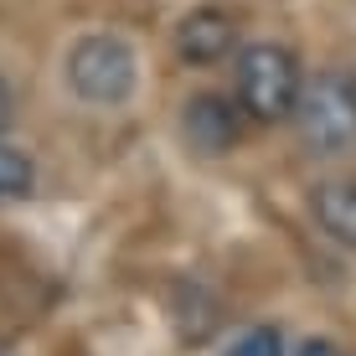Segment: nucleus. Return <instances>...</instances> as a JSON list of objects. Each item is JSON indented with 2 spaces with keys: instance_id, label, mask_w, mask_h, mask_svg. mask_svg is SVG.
<instances>
[{
  "instance_id": "nucleus-1",
  "label": "nucleus",
  "mask_w": 356,
  "mask_h": 356,
  "mask_svg": "<svg viewBox=\"0 0 356 356\" xmlns=\"http://www.w3.org/2000/svg\"><path fill=\"white\" fill-rule=\"evenodd\" d=\"M232 83H238V108L253 124H279V119H294L305 72H300V57L289 47L248 42L232 57Z\"/></svg>"
},
{
  "instance_id": "nucleus-3",
  "label": "nucleus",
  "mask_w": 356,
  "mask_h": 356,
  "mask_svg": "<svg viewBox=\"0 0 356 356\" xmlns=\"http://www.w3.org/2000/svg\"><path fill=\"white\" fill-rule=\"evenodd\" d=\"M294 124L310 155H351L356 150V83L346 72H315L300 88Z\"/></svg>"
},
{
  "instance_id": "nucleus-8",
  "label": "nucleus",
  "mask_w": 356,
  "mask_h": 356,
  "mask_svg": "<svg viewBox=\"0 0 356 356\" xmlns=\"http://www.w3.org/2000/svg\"><path fill=\"white\" fill-rule=\"evenodd\" d=\"M222 356H284V336H279L274 325H248V330H238V336L227 341Z\"/></svg>"
},
{
  "instance_id": "nucleus-9",
  "label": "nucleus",
  "mask_w": 356,
  "mask_h": 356,
  "mask_svg": "<svg viewBox=\"0 0 356 356\" xmlns=\"http://www.w3.org/2000/svg\"><path fill=\"white\" fill-rule=\"evenodd\" d=\"M294 356H346V351H341L336 341H325V336H310V341L294 346Z\"/></svg>"
},
{
  "instance_id": "nucleus-7",
  "label": "nucleus",
  "mask_w": 356,
  "mask_h": 356,
  "mask_svg": "<svg viewBox=\"0 0 356 356\" xmlns=\"http://www.w3.org/2000/svg\"><path fill=\"white\" fill-rule=\"evenodd\" d=\"M31 186H36L31 155L21 145L0 140V202H21V196H31Z\"/></svg>"
},
{
  "instance_id": "nucleus-4",
  "label": "nucleus",
  "mask_w": 356,
  "mask_h": 356,
  "mask_svg": "<svg viewBox=\"0 0 356 356\" xmlns=\"http://www.w3.org/2000/svg\"><path fill=\"white\" fill-rule=\"evenodd\" d=\"M243 124H248V114L238 108V98L227 93H196L186 98V108H181V134H186V145L196 155H227L238 150L243 140Z\"/></svg>"
},
{
  "instance_id": "nucleus-2",
  "label": "nucleus",
  "mask_w": 356,
  "mask_h": 356,
  "mask_svg": "<svg viewBox=\"0 0 356 356\" xmlns=\"http://www.w3.org/2000/svg\"><path fill=\"white\" fill-rule=\"evenodd\" d=\"M67 88L93 108H114L124 104L140 83V57L119 31H88L67 47V63H63Z\"/></svg>"
},
{
  "instance_id": "nucleus-10",
  "label": "nucleus",
  "mask_w": 356,
  "mask_h": 356,
  "mask_svg": "<svg viewBox=\"0 0 356 356\" xmlns=\"http://www.w3.org/2000/svg\"><path fill=\"white\" fill-rule=\"evenodd\" d=\"M10 124V88H6V78H0V134H6Z\"/></svg>"
},
{
  "instance_id": "nucleus-6",
  "label": "nucleus",
  "mask_w": 356,
  "mask_h": 356,
  "mask_svg": "<svg viewBox=\"0 0 356 356\" xmlns=\"http://www.w3.org/2000/svg\"><path fill=\"white\" fill-rule=\"evenodd\" d=\"M310 212L325 227V238H336L341 248H356V181H321L310 196Z\"/></svg>"
},
{
  "instance_id": "nucleus-5",
  "label": "nucleus",
  "mask_w": 356,
  "mask_h": 356,
  "mask_svg": "<svg viewBox=\"0 0 356 356\" xmlns=\"http://www.w3.org/2000/svg\"><path fill=\"white\" fill-rule=\"evenodd\" d=\"M176 52H181V63H191V67H212V63H222V57L238 52V21H232V10L222 6H196L181 16V26H176Z\"/></svg>"
}]
</instances>
